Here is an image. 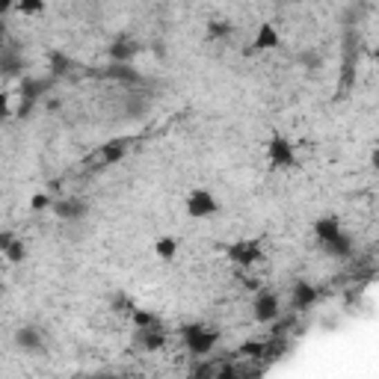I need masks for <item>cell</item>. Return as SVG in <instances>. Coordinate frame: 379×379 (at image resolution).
<instances>
[{
	"label": "cell",
	"instance_id": "8fae6325",
	"mask_svg": "<svg viewBox=\"0 0 379 379\" xmlns=\"http://www.w3.org/2000/svg\"><path fill=\"white\" fill-rule=\"evenodd\" d=\"M323 252H326V255H332V258H350V255H353V237L341 231V234L335 237V240L323 243Z\"/></svg>",
	"mask_w": 379,
	"mask_h": 379
},
{
	"label": "cell",
	"instance_id": "5bb4252c",
	"mask_svg": "<svg viewBox=\"0 0 379 379\" xmlns=\"http://www.w3.org/2000/svg\"><path fill=\"white\" fill-rule=\"evenodd\" d=\"M136 50H140V45H136L133 39H124V36H122V39H115L113 45H110V57H113L115 62H124V59H131Z\"/></svg>",
	"mask_w": 379,
	"mask_h": 379
},
{
	"label": "cell",
	"instance_id": "277c9868",
	"mask_svg": "<svg viewBox=\"0 0 379 379\" xmlns=\"http://www.w3.org/2000/svg\"><path fill=\"white\" fill-rule=\"evenodd\" d=\"M267 157L276 169H288V166H293V142L284 136H272L267 142Z\"/></svg>",
	"mask_w": 379,
	"mask_h": 379
},
{
	"label": "cell",
	"instance_id": "7402d4cb",
	"mask_svg": "<svg viewBox=\"0 0 379 379\" xmlns=\"http://www.w3.org/2000/svg\"><path fill=\"white\" fill-rule=\"evenodd\" d=\"M371 166H373V169H379V149L371 154Z\"/></svg>",
	"mask_w": 379,
	"mask_h": 379
},
{
	"label": "cell",
	"instance_id": "44dd1931",
	"mask_svg": "<svg viewBox=\"0 0 379 379\" xmlns=\"http://www.w3.org/2000/svg\"><path fill=\"white\" fill-rule=\"evenodd\" d=\"M41 9H45L41 3H21V6H18V12H27V15H33V12H41Z\"/></svg>",
	"mask_w": 379,
	"mask_h": 379
},
{
	"label": "cell",
	"instance_id": "ffe728a7",
	"mask_svg": "<svg viewBox=\"0 0 379 379\" xmlns=\"http://www.w3.org/2000/svg\"><path fill=\"white\" fill-rule=\"evenodd\" d=\"M210 379H240V371H237V367H231V364H225L223 371H216Z\"/></svg>",
	"mask_w": 379,
	"mask_h": 379
},
{
	"label": "cell",
	"instance_id": "6da1fadb",
	"mask_svg": "<svg viewBox=\"0 0 379 379\" xmlns=\"http://www.w3.org/2000/svg\"><path fill=\"white\" fill-rule=\"evenodd\" d=\"M181 341L193 355H207L214 350V344L219 341V332L210 329V326H202V323H190L181 329Z\"/></svg>",
	"mask_w": 379,
	"mask_h": 379
},
{
	"label": "cell",
	"instance_id": "9a60e30c",
	"mask_svg": "<svg viewBox=\"0 0 379 379\" xmlns=\"http://www.w3.org/2000/svg\"><path fill=\"white\" fill-rule=\"evenodd\" d=\"M276 45H279V30L272 24H261L258 33H255V45H252V48L267 50V48H276Z\"/></svg>",
	"mask_w": 379,
	"mask_h": 379
},
{
	"label": "cell",
	"instance_id": "d6986e66",
	"mask_svg": "<svg viewBox=\"0 0 379 379\" xmlns=\"http://www.w3.org/2000/svg\"><path fill=\"white\" fill-rule=\"evenodd\" d=\"M30 205H33V210H45V207H50L54 202H50V196H48V193H36V196H33V202H30Z\"/></svg>",
	"mask_w": 379,
	"mask_h": 379
},
{
	"label": "cell",
	"instance_id": "5b68a950",
	"mask_svg": "<svg viewBox=\"0 0 379 379\" xmlns=\"http://www.w3.org/2000/svg\"><path fill=\"white\" fill-rule=\"evenodd\" d=\"M279 311H281V305H279V297H276V293H258L255 302H252V317H255L258 323L276 320Z\"/></svg>",
	"mask_w": 379,
	"mask_h": 379
},
{
	"label": "cell",
	"instance_id": "ba28073f",
	"mask_svg": "<svg viewBox=\"0 0 379 379\" xmlns=\"http://www.w3.org/2000/svg\"><path fill=\"white\" fill-rule=\"evenodd\" d=\"M314 299H317V288H314L311 281H297L290 290V305L293 308H308V305H314Z\"/></svg>",
	"mask_w": 379,
	"mask_h": 379
},
{
	"label": "cell",
	"instance_id": "30bf717a",
	"mask_svg": "<svg viewBox=\"0 0 379 379\" xmlns=\"http://www.w3.org/2000/svg\"><path fill=\"white\" fill-rule=\"evenodd\" d=\"M136 344H140L142 350L154 353V350H160V346L166 344V332L160 329V326H154V329H140V332H136Z\"/></svg>",
	"mask_w": 379,
	"mask_h": 379
},
{
	"label": "cell",
	"instance_id": "603a6c76",
	"mask_svg": "<svg viewBox=\"0 0 379 379\" xmlns=\"http://www.w3.org/2000/svg\"><path fill=\"white\" fill-rule=\"evenodd\" d=\"M376 59H379V54H376Z\"/></svg>",
	"mask_w": 379,
	"mask_h": 379
},
{
	"label": "cell",
	"instance_id": "ac0fdd59",
	"mask_svg": "<svg viewBox=\"0 0 379 379\" xmlns=\"http://www.w3.org/2000/svg\"><path fill=\"white\" fill-rule=\"evenodd\" d=\"M225 36H231L228 21H210V24H207V39H225Z\"/></svg>",
	"mask_w": 379,
	"mask_h": 379
},
{
	"label": "cell",
	"instance_id": "e0dca14e",
	"mask_svg": "<svg viewBox=\"0 0 379 379\" xmlns=\"http://www.w3.org/2000/svg\"><path fill=\"white\" fill-rule=\"evenodd\" d=\"M131 317H133V323L140 326V329H154V326H160V320H157L154 314L142 311V308H133V311H131Z\"/></svg>",
	"mask_w": 379,
	"mask_h": 379
},
{
	"label": "cell",
	"instance_id": "7c38bea8",
	"mask_svg": "<svg viewBox=\"0 0 379 379\" xmlns=\"http://www.w3.org/2000/svg\"><path fill=\"white\" fill-rule=\"evenodd\" d=\"M0 249H3V255L9 264H18V261H24L27 249H24V240H15L12 234H3V240H0Z\"/></svg>",
	"mask_w": 379,
	"mask_h": 379
},
{
	"label": "cell",
	"instance_id": "3957f363",
	"mask_svg": "<svg viewBox=\"0 0 379 379\" xmlns=\"http://www.w3.org/2000/svg\"><path fill=\"white\" fill-rule=\"evenodd\" d=\"M261 258H264V252H261L258 240H237V243L228 246V261H234L240 267H252V264H258Z\"/></svg>",
	"mask_w": 379,
	"mask_h": 379
},
{
	"label": "cell",
	"instance_id": "2e32d148",
	"mask_svg": "<svg viewBox=\"0 0 379 379\" xmlns=\"http://www.w3.org/2000/svg\"><path fill=\"white\" fill-rule=\"evenodd\" d=\"M154 252H157V258H160V261H172L175 252H178L175 237H160V240L154 243Z\"/></svg>",
	"mask_w": 379,
	"mask_h": 379
},
{
	"label": "cell",
	"instance_id": "8992f818",
	"mask_svg": "<svg viewBox=\"0 0 379 379\" xmlns=\"http://www.w3.org/2000/svg\"><path fill=\"white\" fill-rule=\"evenodd\" d=\"M54 214L62 219V223H77V219L86 216V202L77 196H68V198H62V202L54 205Z\"/></svg>",
	"mask_w": 379,
	"mask_h": 379
},
{
	"label": "cell",
	"instance_id": "4fadbf2b",
	"mask_svg": "<svg viewBox=\"0 0 379 379\" xmlns=\"http://www.w3.org/2000/svg\"><path fill=\"white\" fill-rule=\"evenodd\" d=\"M128 154V140H110L101 145V160L104 163H119Z\"/></svg>",
	"mask_w": 379,
	"mask_h": 379
},
{
	"label": "cell",
	"instance_id": "52a82bcc",
	"mask_svg": "<svg viewBox=\"0 0 379 379\" xmlns=\"http://www.w3.org/2000/svg\"><path fill=\"white\" fill-rule=\"evenodd\" d=\"M338 234H341V219L335 214H323L320 219H314V240H317L320 246L335 240Z\"/></svg>",
	"mask_w": 379,
	"mask_h": 379
},
{
	"label": "cell",
	"instance_id": "7a4b0ae2",
	"mask_svg": "<svg viewBox=\"0 0 379 379\" xmlns=\"http://www.w3.org/2000/svg\"><path fill=\"white\" fill-rule=\"evenodd\" d=\"M187 214L196 216V219H207V216L219 214V202L207 193V190H193V193L187 196Z\"/></svg>",
	"mask_w": 379,
	"mask_h": 379
},
{
	"label": "cell",
	"instance_id": "9c48e42d",
	"mask_svg": "<svg viewBox=\"0 0 379 379\" xmlns=\"http://www.w3.org/2000/svg\"><path fill=\"white\" fill-rule=\"evenodd\" d=\"M15 344L21 346V350H41V344H45V335H41L36 326H24V329L15 332Z\"/></svg>",
	"mask_w": 379,
	"mask_h": 379
}]
</instances>
